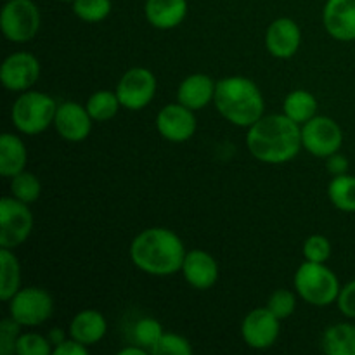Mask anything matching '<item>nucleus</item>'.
<instances>
[{
    "instance_id": "obj_1",
    "label": "nucleus",
    "mask_w": 355,
    "mask_h": 355,
    "mask_svg": "<svg viewBox=\"0 0 355 355\" xmlns=\"http://www.w3.org/2000/svg\"><path fill=\"white\" fill-rule=\"evenodd\" d=\"M248 151L269 165H281L300 153L302 127L286 114L262 116L250 127L246 135Z\"/></svg>"
},
{
    "instance_id": "obj_2",
    "label": "nucleus",
    "mask_w": 355,
    "mask_h": 355,
    "mask_svg": "<svg viewBox=\"0 0 355 355\" xmlns=\"http://www.w3.org/2000/svg\"><path fill=\"white\" fill-rule=\"evenodd\" d=\"M130 259L137 269L151 276H172L182 269L186 250L173 231L151 227L135 236L130 245Z\"/></svg>"
},
{
    "instance_id": "obj_3",
    "label": "nucleus",
    "mask_w": 355,
    "mask_h": 355,
    "mask_svg": "<svg viewBox=\"0 0 355 355\" xmlns=\"http://www.w3.org/2000/svg\"><path fill=\"white\" fill-rule=\"evenodd\" d=\"M218 113L232 125L252 127L263 116V96L245 76H227L217 82L214 97Z\"/></svg>"
},
{
    "instance_id": "obj_4",
    "label": "nucleus",
    "mask_w": 355,
    "mask_h": 355,
    "mask_svg": "<svg viewBox=\"0 0 355 355\" xmlns=\"http://www.w3.org/2000/svg\"><path fill=\"white\" fill-rule=\"evenodd\" d=\"M295 288L307 304L326 307L338 300L340 283L331 269L324 263L305 262L295 274Z\"/></svg>"
},
{
    "instance_id": "obj_5",
    "label": "nucleus",
    "mask_w": 355,
    "mask_h": 355,
    "mask_svg": "<svg viewBox=\"0 0 355 355\" xmlns=\"http://www.w3.org/2000/svg\"><path fill=\"white\" fill-rule=\"evenodd\" d=\"M58 104L44 92H24L14 103L10 118L14 127L28 135H37L54 123Z\"/></svg>"
},
{
    "instance_id": "obj_6",
    "label": "nucleus",
    "mask_w": 355,
    "mask_h": 355,
    "mask_svg": "<svg viewBox=\"0 0 355 355\" xmlns=\"http://www.w3.org/2000/svg\"><path fill=\"white\" fill-rule=\"evenodd\" d=\"M40 23V10L31 0H9L0 12L3 37L14 44H24L37 37Z\"/></svg>"
},
{
    "instance_id": "obj_7",
    "label": "nucleus",
    "mask_w": 355,
    "mask_h": 355,
    "mask_svg": "<svg viewBox=\"0 0 355 355\" xmlns=\"http://www.w3.org/2000/svg\"><path fill=\"white\" fill-rule=\"evenodd\" d=\"M33 229V214L26 203L14 196L0 200V248L14 250L23 245Z\"/></svg>"
},
{
    "instance_id": "obj_8",
    "label": "nucleus",
    "mask_w": 355,
    "mask_h": 355,
    "mask_svg": "<svg viewBox=\"0 0 355 355\" xmlns=\"http://www.w3.org/2000/svg\"><path fill=\"white\" fill-rule=\"evenodd\" d=\"M9 312L10 318L21 326H40L51 319L54 312V300L42 288L28 286L10 298Z\"/></svg>"
},
{
    "instance_id": "obj_9",
    "label": "nucleus",
    "mask_w": 355,
    "mask_h": 355,
    "mask_svg": "<svg viewBox=\"0 0 355 355\" xmlns=\"http://www.w3.org/2000/svg\"><path fill=\"white\" fill-rule=\"evenodd\" d=\"M343 134L340 125L328 116H318L302 125V146L318 158L338 153L342 148Z\"/></svg>"
},
{
    "instance_id": "obj_10",
    "label": "nucleus",
    "mask_w": 355,
    "mask_h": 355,
    "mask_svg": "<svg viewBox=\"0 0 355 355\" xmlns=\"http://www.w3.org/2000/svg\"><path fill=\"white\" fill-rule=\"evenodd\" d=\"M156 94V78L149 69L132 68L120 78L116 96L121 106L130 111L144 110Z\"/></svg>"
},
{
    "instance_id": "obj_11",
    "label": "nucleus",
    "mask_w": 355,
    "mask_h": 355,
    "mask_svg": "<svg viewBox=\"0 0 355 355\" xmlns=\"http://www.w3.org/2000/svg\"><path fill=\"white\" fill-rule=\"evenodd\" d=\"M241 335L246 345L252 349H269L277 342V336H279V319L267 307L255 309L243 321Z\"/></svg>"
},
{
    "instance_id": "obj_12",
    "label": "nucleus",
    "mask_w": 355,
    "mask_h": 355,
    "mask_svg": "<svg viewBox=\"0 0 355 355\" xmlns=\"http://www.w3.org/2000/svg\"><path fill=\"white\" fill-rule=\"evenodd\" d=\"M156 128L166 141L186 142L196 132V118L184 104H168L156 116Z\"/></svg>"
},
{
    "instance_id": "obj_13",
    "label": "nucleus",
    "mask_w": 355,
    "mask_h": 355,
    "mask_svg": "<svg viewBox=\"0 0 355 355\" xmlns=\"http://www.w3.org/2000/svg\"><path fill=\"white\" fill-rule=\"evenodd\" d=\"M40 76V62L33 54L16 52L3 61L0 69V80L7 90L21 92L28 90Z\"/></svg>"
},
{
    "instance_id": "obj_14",
    "label": "nucleus",
    "mask_w": 355,
    "mask_h": 355,
    "mask_svg": "<svg viewBox=\"0 0 355 355\" xmlns=\"http://www.w3.org/2000/svg\"><path fill=\"white\" fill-rule=\"evenodd\" d=\"M92 121L87 107L71 101L59 104L54 118L58 134L69 142H80L89 137L92 130Z\"/></svg>"
},
{
    "instance_id": "obj_15",
    "label": "nucleus",
    "mask_w": 355,
    "mask_h": 355,
    "mask_svg": "<svg viewBox=\"0 0 355 355\" xmlns=\"http://www.w3.org/2000/svg\"><path fill=\"white\" fill-rule=\"evenodd\" d=\"M322 21L326 31L336 40H355V0H328Z\"/></svg>"
},
{
    "instance_id": "obj_16",
    "label": "nucleus",
    "mask_w": 355,
    "mask_h": 355,
    "mask_svg": "<svg viewBox=\"0 0 355 355\" xmlns=\"http://www.w3.org/2000/svg\"><path fill=\"white\" fill-rule=\"evenodd\" d=\"M300 42V28L290 17H279L272 21L266 35L267 51L277 59H288L297 54Z\"/></svg>"
},
{
    "instance_id": "obj_17",
    "label": "nucleus",
    "mask_w": 355,
    "mask_h": 355,
    "mask_svg": "<svg viewBox=\"0 0 355 355\" xmlns=\"http://www.w3.org/2000/svg\"><path fill=\"white\" fill-rule=\"evenodd\" d=\"M182 274L187 283L196 290H210L218 279V266L210 253L203 250H193L186 253L182 263Z\"/></svg>"
},
{
    "instance_id": "obj_18",
    "label": "nucleus",
    "mask_w": 355,
    "mask_h": 355,
    "mask_svg": "<svg viewBox=\"0 0 355 355\" xmlns=\"http://www.w3.org/2000/svg\"><path fill=\"white\" fill-rule=\"evenodd\" d=\"M217 83L205 73H194L189 75L177 90V99L189 110L198 111L208 106L210 101H214Z\"/></svg>"
},
{
    "instance_id": "obj_19",
    "label": "nucleus",
    "mask_w": 355,
    "mask_h": 355,
    "mask_svg": "<svg viewBox=\"0 0 355 355\" xmlns=\"http://www.w3.org/2000/svg\"><path fill=\"white\" fill-rule=\"evenodd\" d=\"M146 19L158 30L179 26L187 14V0H146Z\"/></svg>"
},
{
    "instance_id": "obj_20",
    "label": "nucleus",
    "mask_w": 355,
    "mask_h": 355,
    "mask_svg": "<svg viewBox=\"0 0 355 355\" xmlns=\"http://www.w3.org/2000/svg\"><path fill=\"white\" fill-rule=\"evenodd\" d=\"M107 331L106 319L101 312L92 311H82L73 318L71 324H69V336L76 342L83 343L85 347L96 345L104 338Z\"/></svg>"
},
{
    "instance_id": "obj_21",
    "label": "nucleus",
    "mask_w": 355,
    "mask_h": 355,
    "mask_svg": "<svg viewBox=\"0 0 355 355\" xmlns=\"http://www.w3.org/2000/svg\"><path fill=\"white\" fill-rule=\"evenodd\" d=\"M28 153L17 135L3 134L0 137V173L7 179L21 173L26 166Z\"/></svg>"
},
{
    "instance_id": "obj_22",
    "label": "nucleus",
    "mask_w": 355,
    "mask_h": 355,
    "mask_svg": "<svg viewBox=\"0 0 355 355\" xmlns=\"http://www.w3.org/2000/svg\"><path fill=\"white\" fill-rule=\"evenodd\" d=\"M321 347L328 355H355V326L347 322L329 326L322 335Z\"/></svg>"
},
{
    "instance_id": "obj_23",
    "label": "nucleus",
    "mask_w": 355,
    "mask_h": 355,
    "mask_svg": "<svg viewBox=\"0 0 355 355\" xmlns=\"http://www.w3.org/2000/svg\"><path fill=\"white\" fill-rule=\"evenodd\" d=\"M283 110L295 123L304 125L318 114V99L307 90H293L284 99Z\"/></svg>"
},
{
    "instance_id": "obj_24",
    "label": "nucleus",
    "mask_w": 355,
    "mask_h": 355,
    "mask_svg": "<svg viewBox=\"0 0 355 355\" xmlns=\"http://www.w3.org/2000/svg\"><path fill=\"white\" fill-rule=\"evenodd\" d=\"M0 300L9 302L21 286V267L12 250H0Z\"/></svg>"
},
{
    "instance_id": "obj_25",
    "label": "nucleus",
    "mask_w": 355,
    "mask_h": 355,
    "mask_svg": "<svg viewBox=\"0 0 355 355\" xmlns=\"http://www.w3.org/2000/svg\"><path fill=\"white\" fill-rule=\"evenodd\" d=\"M329 201L342 211H355V177L336 175L328 186Z\"/></svg>"
},
{
    "instance_id": "obj_26",
    "label": "nucleus",
    "mask_w": 355,
    "mask_h": 355,
    "mask_svg": "<svg viewBox=\"0 0 355 355\" xmlns=\"http://www.w3.org/2000/svg\"><path fill=\"white\" fill-rule=\"evenodd\" d=\"M121 103L118 99L116 92H110V90H99L94 92L87 101L85 107L89 114L92 116L94 121H107L118 113Z\"/></svg>"
},
{
    "instance_id": "obj_27",
    "label": "nucleus",
    "mask_w": 355,
    "mask_h": 355,
    "mask_svg": "<svg viewBox=\"0 0 355 355\" xmlns=\"http://www.w3.org/2000/svg\"><path fill=\"white\" fill-rule=\"evenodd\" d=\"M163 335H165V331H163V326L159 324L156 319L142 318L135 322L132 338H134L135 345L142 347V349H144L148 354H153Z\"/></svg>"
},
{
    "instance_id": "obj_28",
    "label": "nucleus",
    "mask_w": 355,
    "mask_h": 355,
    "mask_svg": "<svg viewBox=\"0 0 355 355\" xmlns=\"http://www.w3.org/2000/svg\"><path fill=\"white\" fill-rule=\"evenodd\" d=\"M40 194L42 182L31 172H24L23 170V172L14 175L12 180H10V196L23 201V203H35L40 198Z\"/></svg>"
},
{
    "instance_id": "obj_29",
    "label": "nucleus",
    "mask_w": 355,
    "mask_h": 355,
    "mask_svg": "<svg viewBox=\"0 0 355 355\" xmlns=\"http://www.w3.org/2000/svg\"><path fill=\"white\" fill-rule=\"evenodd\" d=\"M73 12L85 23H99L111 12V0H73Z\"/></svg>"
},
{
    "instance_id": "obj_30",
    "label": "nucleus",
    "mask_w": 355,
    "mask_h": 355,
    "mask_svg": "<svg viewBox=\"0 0 355 355\" xmlns=\"http://www.w3.org/2000/svg\"><path fill=\"white\" fill-rule=\"evenodd\" d=\"M16 354L19 355H51L52 343L45 336L37 335V333H26L21 335L17 340Z\"/></svg>"
},
{
    "instance_id": "obj_31",
    "label": "nucleus",
    "mask_w": 355,
    "mask_h": 355,
    "mask_svg": "<svg viewBox=\"0 0 355 355\" xmlns=\"http://www.w3.org/2000/svg\"><path fill=\"white\" fill-rule=\"evenodd\" d=\"M193 347L189 340L175 333H165L156 345L153 355H191Z\"/></svg>"
},
{
    "instance_id": "obj_32",
    "label": "nucleus",
    "mask_w": 355,
    "mask_h": 355,
    "mask_svg": "<svg viewBox=\"0 0 355 355\" xmlns=\"http://www.w3.org/2000/svg\"><path fill=\"white\" fill-rule=\"evenodd\" d=\"M295 307H297V300H295V295L291 293L290 290L274 291L269 298V304H267V309H269L279 321L290 318L295 312Z\"/></svg>"
},
{
    "instance_id": "obj_33",
    "label": "nucleus",
    "mask_w": 355,
    "mask_h": 355,
    "mask_svg": "<svg viewBox=\"0 0 355 355\" xmlns=\"http://www.w3.org/2000/svg\"><path fill=\"white\" fill-rule=\"evenodd\" d=\"M304 255L309 262L324 263L331 257V243L321 234H314L305 241Z\"/></svg>"
},
{
    "instance_id": "obj_34",
    "label": "nucleus",
    "mask_w": 355,
    "mask_h": 355,
    "mask_svg": "<svg viewBox=\"0 0 355 355\" xmlns=\"http://www.w3.org/2000/svg\"><path fill=\"white\" fill-rule=\"evenodd\" d=\"M21 324L12 318L3 319L0 322V354L10 355L16 352L17 340H19Z\"/></svg>"
},
{
    "instance_id": "obj_35",
    "label": "nucleus",
    "mask_w": 355,
    "mask_h": 355,
    "mask_svg": "<svg viewBox=\"0 0 355 355\" xmlns=\"http://www.w3.org/2000/svg\"><path fill=\"white\" fill-rule=\"evenodd\" d=\"M336 304H338L340 312H342L343 315L355 319V281H352V283H349L345 288L340 290Z\"/></svg>"
},
{
    "instance_id": "obj_36",
    "label": "nucleus",
    "mask_w": 355,
    "mask_h": 355,
    "mask_svg": "<svg viewBox=\"0 0 355 355\" xmlns=\"http://www.w3.org/2000/svg\"><path fill=\"white\" fill-rule=\"evenodd\" d=\"M55 355H87L89 354V349H87L83 343L76 342V340H64L61 345L54 347Z\"/></svg>"
},
{
    "instance_id": "obj_37",
    "label": "nucleus",
    "mask_w": 355,
    "mask_h": 355,
    "mask_svg": "<svg viewBox=\"0 0 355 355\" xmlns=\"http://www.w3.org/2000/svg\"><path fill=\"white\" fill-rule=\"evenodd\" d=\"M326 168H328V172L331 173V175H343V173H347V170H349V159H347L345 156L335 153V155L328 156Z\"/></svg>"
},
{
    "instance_id": "obj_38",
    "label": "nucleus",
    "mask_w": 355,
    "mask_h": 355,
    "mask_svg": "<svg viewBox=\"0 0 355 355\" xmlns=\"http://www.w3.org/2000/svg\"><path fill=\"white\" fill-rule=\"evenodd\" d=\"M47 338H49V342H51L54 347L61 345V343L66 340L64 329H61V328L51 329V331H49V335H47Z\"/></svg>"
},
{
    "instance_id": "obj_39",
    "label": "nucleus",
    "mask_w": 355,
    "mask_h": 355,
    "mask_svg": "<svg viewBox=\"0 0 355 355\" xmlns=\"http://www.w3.org/2000/svg\"><path fill=\"white\" fill-rule=\"evenodd\" d=\"M146 352L142 347L135 345V347H125V349L120 350V355H146Z\"/></svg>"
},
{
    "instance_id": "obj_40",
    "label": "nucleus",
    "mask_w": 355,
    "mask_h": 355,
    "mask_svg": "<svg viewBox=\"0 0 355 355\" xmlns=\"http://www.w3.org/2000/svg\"><path fill=\"white\" fill-rule=\"evenodd\" d=\"M61 2H73V0H61Z\"/></svg>"
},
{
    "instance_id": "obj_41",
    "label": "nucleus",
    "mask_w": 355,
    "mask_h": 355,
    "mask_svg": "<svg viewBox=\"0 0 355 355\" xmlns=\"http://www.w3.org/2000/svg\"><path fill=\"white\" fill-rule=\"evenodd\" d=\"M3 2H9V0H3Z\"/></svg>"
}]
</instances>
